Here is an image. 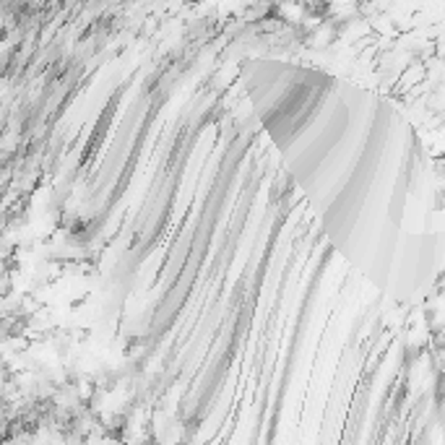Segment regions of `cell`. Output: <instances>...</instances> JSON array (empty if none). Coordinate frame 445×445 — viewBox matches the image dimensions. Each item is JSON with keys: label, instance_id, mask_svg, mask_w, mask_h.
I'll list each match as a JSON object with an SVG mask.
<instances>
[{"label": "cell", "instance_id": "6da1fadb", "mask_svg": "<svg viewBox=\"0 0 445 445\" xmlns=\"http://www.w3.org/2000/svg\"><path fill=\"white\" fill-rule=\"evenodd\" d=\"M242 79L344 258L398 300L427 287L440 201L422 141L398 110L318 68L248 60Z\"/></svg>", "mask_w": 445, "mask_h": 445}]
</instances>
